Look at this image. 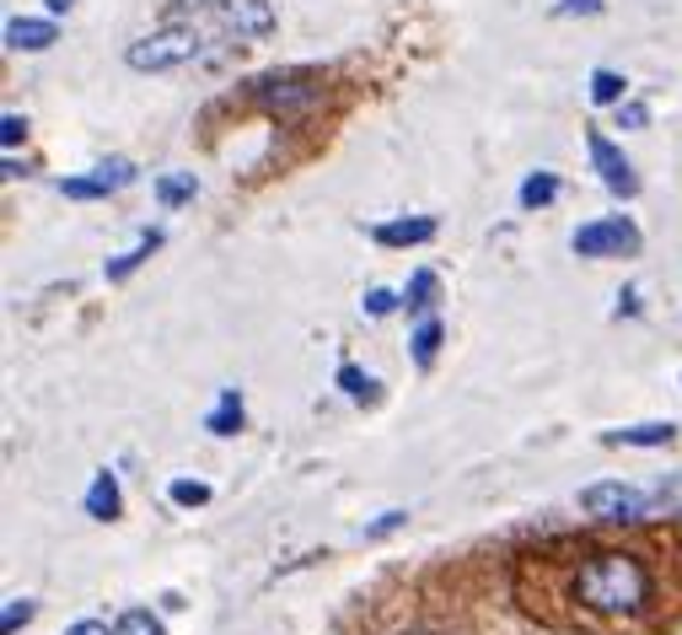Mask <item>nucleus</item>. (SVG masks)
Listing matches in <instances>:
<instances>
[{
  "label": "nucleus",
  "instance_id": "f8f14e48",
  "mask_svg": "<svg viewBox=\"0 0 682 635\" xmlns=\"http://www.w3.org/2000/svg\"><path fill=\"white\" fill-rule=\"evenodd\" d=\"M678 436L672 421H644V425H624V431H607V447H667Z\"/></svg>",
  "mask_w": 682,
  "mask_h": 635
},
{
  "label": "nucleus",
  "instance_id": "aec40b11",
  "mask_svg": "<svg viewBox=\"0 0 682 635\" xmlns=\"http://www.w3.org/2000/svg\"><path fill=\"white\" fill-rule=\"evenodd\" d=\"M167 496H172V507H210V485L204 479H172Z\"/></svg>",
  "mask_w": 682,
  "mask_h": 635
},
{
  "label": "nucleus",
  "instance_id": "393cba45",
  "mask_svg": "<svg viewBox=\"0 0 682 635\" xmlns=\"http://www.w3.org/2000/svg\"><path fill=\"white\" fill-rule=\"evenodd\" d=\"M361 307H365V313H371V318H387V313L398 307V297H393V292H382V286H371Z\"/></svg>",
  "mask_w": 682,
  "mask_h": 635
},
{
  "label": "nucleus",
  "instance_id": "b1692460",
  "mask_svg": "<svg viewBox=\"0 0 682 635\" xmlns=\"http://www.w3.org/2000/svg\"><path fill=\"white\" fill-rule=\"evenodd\" d=\"M22 135H28V119H22V114H6V119H0V146H6V151H17Z\"/></svg>",
  "mask_w": 682,
  "mask_h": 635
},
{
  "label": "nucleus",
  "instance_id": "9b49d317",
  "mask_svg": "<svg viewBox=\"0 0 682 635\" xmlns=\"http://www.w3.org/2000/svg\"><path fill=\"white\" fill-rule=\"evenodd\" d=\"M119 511H124L119 474H108V468H97V479H92V490H86V517H97V522H114Z\"/></svg>",
  "mask_w": 682,
  "mask_h": 635
},
{
  "label": "nucleus",
  "instance_id": "7ed1b4c3",
  "mask_svg": "<svg viewBox=\"0 0 682 635\" xmlns=\"http://www.w3.org/2000/svg\"><path fill=\"white\" fill-rule=\"evenodd\" d=\"M200 54V33L194 28H161V33H146L124 49L129 71H172V65H189Z\"/></svg>",
  "mask_w": 682,
  "mask_h": 635
},
{
  "label": "nucleus",
  "instance_id": "6ab92c4d",
  "mask_svg": "<svg viewBox=\"0 0 682 635\" xmlns=\"http://www.w3.org/2000/svg\"><path fill=\"white\" fill-rule=\"evenodd\" d=\"M403 297H408V307H414V313H430V307H436V275H430V269H414Z\"/></svg>",
  "mask_w": 682,
  "mask_h": 635
},
{
  "label": "nucleus",
  "instance_id": "a878e982",
  "mask_svg": "<svg viewBox=\"0 0 682 635\" xmlns=\"http://www.w3.org/2000/svg\"><path fill=\"white\" fill-rule=\"evenodd\" d=\"M644 125H650L644 103H618V129H644Z\"/></svg>",
  "mask_w": 682,
  "mask_h": 635
},
{
  "label": "nucleus",
  "instance_id": "6e6552de",
  "mask_svg": "<svg viewBox=\"0 0 682 635\" xmlns=\"http://www.w3.org/2000/svg\"><path fill=\"white\" fill-rule=\"evenodd\" d=\"M221 22L237 39H269L275 33V6L269 0H221Z\"/></svg>",
  "mask_w": 682,
  "mask_h": 635
},
{
  "label": "nucleus",
  "instance_id": "f03ea898",
  "mask_svg": "<svg viewBox=\"0 0 682 635\" xmlns=\"http://www.w3.org/2000/svg\"><path fill=\"white\" fill-rule=\"evenodd\" d=\"M253 97H258V108L269 114V119H301L307 108H318L322 103V82L312 71H269V76H258L253 82Z\"/></svg>",
  "mask_w": 682,
  "mask_h": 635
},
{
  "label": "nucleus",
  "instance_id": "0eeeda50",
  "mask_svg": "<svg viewBox=\"0 0 682 635\" xmlns=\"http://www.w3.org/2000/svg\"><path fill=\"white\" fill-rule=\"evenodd\" d=\"M129 183H135V162L108 157V162H97L86 178H60V194L65 200H108V194H119Z\"/></svg>",
  "mask_w": 682,
  "mask_h": 635
},
{
  "label": "nucleus",
  "instance_id": "f257e3e1",
  "mask_svg": "<svg viewBox=\"0 0 682 635\" xmlns=\"http://www.w3.org/2000/svg\"><path fill=\"white\" fill-rule=\"evenodd\" d=\"M575 597L597 614H635L650 597V571L635 554H597L592 565H580Z\"/></svg>",
  "mask_w": 682,
  "mask_h": 635
},
{
  "label": "nucleus",
  "instance_id": "2eb2a0df",
  "mask_svg": "<svg viewBox=\"0 0 682 635\" xmlns=\"http://www.w3.org/2000/svg\"><path fill=\"white\" fill-rule=\"evenodd\" d=\"M516 200H522V211H543V205H554V200H560V178H554V172H526Z\"/></svg>",
  "mask_w": 682,
  "mask_h": 635
},
{
  "label": "nucleus",
  "instance_id": "bb28decb",
  "mask_svg": "<svg viewBox=\"0 0 682 635\" xmlns=\"http://www.w3.org/2000/svg\"><path fill=\"white\" fill-rule=\"evenodd\" d=\"M403 522H408V511H382V517L365 528V539H387V533H393V528H403Z\"/></svg>",
  "mask_w": 682,
  "mask_h": 635
},
{
  "label": "nucleus",
  "instance_id": "39448f33",
  "mask_svg": "<svg viewBox=\"0 0 682 635\" xmlns=\"http://www.w3.org/2000/svg\"><path fill=\"white\" fill-rule=\"evenodd\" d=\"M580 507L603 522H640L650 511V496L635 490V485H618V479H603V485H586L580 490Z\"/></svg>",
  "mask_w": 682,
  "mask_h": 635
},
{
  "label": "nucleus",
  "instance_id": "a211bd4d",
  "mask_svg": "<svg viewBox=\"0 0 682 635\" xmlns=\"http://www.w3.org/2000/svg\"><path fill=\"white\" fill-rule=\"evenodd\" d=\"M624 92H629V82H624L618 71H592V103H597V108H618Z\"/></svg>",
  "mask_w": 682,
  "mask_h": 635
},
{
  "label": "nucleus",
  "instance_id": "f3484780",
  "mask_svg": "<svg viewBox=\"0 0 682 635\" xmlns=\"http://www.w3.org/2000/svg\"><path fill=\"white\" fill-rule=\"evenodd\" d=\"M194 189H200V183H194V172H161V178H157V200L167 205V211L189 205V200H194Z\"/></svg>",
  "mask_w": 682,
  "mask_h": 635
},
{
  "label": "nucleus",
  "instance_id": "9d476101",
  "mask_svg": "<svg viewBox=\"0 0 682 635\" xmlns=\"http://www.w3.org/2000/svg\"><path fill=\"white\" fill-rule=\"evenodd\" d=\"M49 43H60V28L49 22V17H11L6 22V49H28V54H39Z\"/></svg>",
  "mask_w": 682,
  "mask_h": 635
},
{
  "label": "nucleus",
  "instance_id": "cd10ccee",
  "mask_svg": "<svg viewBox=\"0 0 682 635\" xmlns=\"http://www.w3.org/2000/svg\"><path fill=\"white\" fill-rule=\"evenodd\" d=\"M603 11V0H560L554 6V17H597Z\"/></svg>",
  "mask_w": 682,
  "mask_h": 635
},
{
  "label": "nucleus",
  "instance_id": "dca6fc26",
  "mask_svg": "<svg viewBox=\"0 0 682 635\" xmlns=\"http://www.w3.org/2000/svg\"><path fill=\"white\" fill-rule=\"evenodd\" d=\"M436 350H441V324L425 318V324L408 335V356H414V367L425 372V367H436Z\"/></svg>",
  "mask_w": 682,
  "mask_h": 635
},
{
  "label": "nucleus",
  "instance_id": "4468645a",
  "mask_svg": "<svg viewBox=\"0 0 682 635\" xmlns=\"http://www.w3.org/2000/svg\"><path fill=\"white\" fill-rule=\"evenodd\" d=\"M204 431H215V436H237L242 431V393L237 388H221V404L204 415Z\"/></svg>",
  "mask_w": 682,
  "mask_h": 635
},
{
  "label": "nucleus",
  "instance_id": "412c9836",
  "mask_svg": "<svg viewBox=\"0 0 682 635\" xmlns=\"http://www.w3.org/2000/svg\"><path fill=\"white\" fill-rule=\"evenodd\" d=\"M33 614H39V603H33V597H11V603H6V614H0V635H17L22 625H33Z\"/></svg>",
  "mask_w": 682,
  "mask_h": 635
},
{
  "label": "nucleus",
  "instance_id": "ddd939ff",
  "mask_svg": "<svg viewBox=\"0 0 682 635\" xmlns=\"http://www.w3.org/2000/svg\"><path fill=\"white\" fill-rule=\"evenodd\" d=\"M157 248H161V232H140V243H135L129 254L108 258V269H103V275H108V281H129V275H135V269H140L151 254H157Z\"/></svg>",
  "mask_w": 682,
  "mask_h": 635
},
{
  "label": "nucleus",
  "instance_id": "5701e85b",
  "mask_svg": "<svg viewBox=\"0 0 682 635\" xmlns=\"http://www.w3.org/2000/svg\"><path fill=\"white\" fill-rule=\"evenodd\" d=\"M114 631H119V635H167V631L157 625V620L146 614V608H129V614H124V620L114 625Z\"/></svg>",
  "mask_w": 682,
  "mask_h": 635
},
{
  "label": "nucleus",
  "instance_id": "c756f323",
  "mask_svg": "<svg viewBox=\"0 0 682 635\" xmlns=\"http://www.w3.org/2000/svg\"><path fill=\"white\" fill-rule=\"evenodd\" d=\"M43 6H49V11H54V17H60V11H71V6H76V0H43Z\"/></svg>",
  "mask_w": 682,
  "mask_h": 635
},
{
  "label": "nucleus",
  "instance_id": "1a4fd4ad",
  "mask_svg": "<svg viewBox=\"0 0 682 635\" xmlns=\"http://www.w3.org/2000/svg\"><path fill=\"white\" fill-rule=\"evenodd\" d=\"M371 237L382 248H414V243H430L436 237V215H408V221H382L371 226Z\"/></svg>",
  "mask_w": 682,
  "mask_h": 635
},
{
  "label": "nucleus",
  "instance_id": "4be33fe9",
  "mask_svg": "<svg viewBox=\"0 0 682 635\" xmlns=\"http://www.w3.org/2000/svg\"><path fill=\"white\" fill-rule=\"evenodd\" d=\"M333 382H339V388H344L350 399H371V388H376V382L365 378V372H361V367H355V361H339V372H333Z\"/></svg>",
  "mask_w": 682,
  "mask_h": 635
},
{
  "label": "nucleus",
  "instance_id": "423d86ee",
  "mask_svg": "<svg viewBox=\"0 0 682 635\" xmlns=\"http://www.w3.org/2000/svg\"><path fill=\"white\" fill-rule=\"evenodd\" d=\"M586 151H592V168H597V178L607 183V194H618V200H635V194H640V178L629 168L624 146H612L603 129H586Z\"/></svg>",
  "mask_w": 682,
  "mask_h": 635
},
{
  "label": "nucleus",
  "instance_id": "c85d7f7f",
  "mask_svg": "<svg viewBox=\"0 0 682 635\" xmlns=\"http://www.w3.org/2000/svg\"><path fill=\"white\" fill-rule=\"evenodd\" d=\"M65 635H119V631H108L103 620H76V625H71Z\"/></svg>",
  "mask_w": 682,
  "mask_h": 635
},
{
  "label": "nucleus",
  "instance_id": "20e7f679",
  "mask_svg": "<svg viewBox=\"0 0 682 635\" xmlns=\"http://www.w3.org/2000/svg\"><path fill=\"white\" fill-rule=\"evenodd\" d=\"M569 248L580 258H624V254H640V226L629 215H607V221H592L569 237Z\"/></svg>",
  "mask_w": 682,
  "mask_h": 635
}]
</instances>
